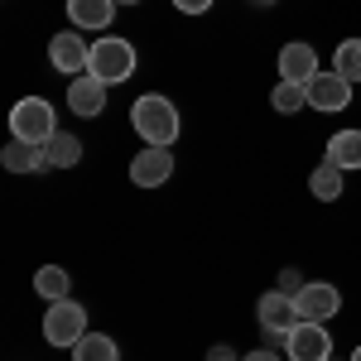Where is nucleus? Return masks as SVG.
<instances>
[{"label":"nucleus","instance_id":"obj_1","mask_svg":"<svg viewBox=\"0 0 361 361\" xmlns=\"http://www.w3.org/2000/svg\"><path fill=\"white\" fill-rule=\"evenodd\" d=\"M130 126H135V135L145 145H173L178 130H183V121H178V106L159 97V92H149V97H135V106H130Z\"/></svg>","mask_w":361,"mask_h":361},{"label":"nucleus","instance_id":"obj_2","mask_svg":"<svg viewBox=\"0 0 361 361\" xmlns=\"http://www.w3.org/2000/svg\"><path fill=\"white\" fill-rule=\"evenodd\" d=\"M87 73L102 78L106 87L126 82V78L135 73V44H130V39H116V34L97 39V44H92V63H87Z\"/></svg>","mask_w":361,"mask_h":361},{"label":"nucleus","instance_id":"obj_3","mask_svg":"<svg viewBox=\"0 0 361 361\" xmlns=\"http://www.w3.org/2000/svg\"><path fill=\"white\" fill-rule=\"evenodd\" d=\"M10 135L29 140V145H49V140L58 135L54 106H49L44 97H25V102H15V111H10Z\"/></svg>","mask_w":361,"mask_h":361},{"label":"nucleus","instance_id":"obj_4","mask_svg":"<svg viewBox=\"0 0 361 361\" xmlns=\"http://www.w3.org/2000/svg\"><path fill=\"white\" fill-rule=\"evenodd\" d=\"M255 318H260V328H265V342L270 347H284L289 342V333L304 323L299 318V304H294V294H284V289H275V294H265L260 304H255Z\"/></svg>","mask_w":361,"mask_h":361},{"label":"nucleus","instance_id":"obj_5","mask_svg":"<svg viewBox=\"0 0 361 361\" xmlns=\"http://www.w3.org/2000/svg\"><path fill=\"white\" fill-rule=\"evenodd\" d=\"M44 337H49L54 347H78L87 337V308L73 304V299L49 304V313H44Z\"/></svg>","mask_w":361,"mask_h":361},{"label":"nucleus","instance_id":"obj_6","mask_svg":"<svg viewBox=\"0 0 361 361\" xmlns=\"http://www.w3.org/2000/svg\"><path fill=\"white\" fill-rule=\"evenodd\" d=\"M294 304H299V318H304V323H328L337 308H342V294H337V284L308 279L304 289L294 294Z\"/></svg>","mask_w":361,"mask_h":361},{"label":"nucleus","instance_id":"obj_7","mask_svg":"<svg viewBox=\"0 0 361 361\" xmlns=\"http://www.w3.org/2000/svg\"><path fill=\"white\" fill-rule=\"evenodd\" d=\"M169 173H173L169 145H145L135 159H130V183L135 188H159V183H169Z\"/></svg>","mask_w":361,"mask_h":361},{"label":"nucleus","instance_id":"obj_8","mask_svg":"<svg viewBox=\"0 0 361 361\" xmlns=\"http://www.w3.org/2000/svg\"><path fill=\"white\" fill-rule=\"evenodd\" d=\"M284 352H289V361H328L333 357V337H328L323 323H299L284 342Z\"/></svg>","mask_w":361,"mask_h":361},{"label":"nucleus","instance_id":"obj_9","mask_svg":"<svg viewBox=\"0 0 361 361\" xmlns=\"http://www.w3.org/2000/svg\"><path fill=\"white\" fill-rule=\"evenodd\" d=\"M308 106H313V111H347V106H352V82L337 78L333 68H323V73L308 82Z\"/></svg>","mask_w":361,"mask_h":361},{"label":"nucleus","instance_id":"obj_10","mask_svg":"<svg viewBox=\"0 0 361 361\" xmlns=\"http://www.w3.org/2000/svg\"><path fill=\"white\" fill-rule=\"evenodd\" d=\"M49 63H54L63 78H82L87 63H92V44H82L73 29H68V34H54V44H49Z\"/></svg>","mask_w":361,"mask_h":361},{"label":"nucleus","instance_id":"obj_11","mask_svg":"<svg viewBox=\"0 0 361 361\" xmlns=\"http://www.w3.org/2000/svg\"><path fill=\"white\" fill-rule=\"evenodd\" d=\"M323 68H318V54H313V44H284L279 49V82H313Z\"/></svg>","mask_w":361,"mask_h":361},{"label":"nucleus","instance_id":"obj_12","mask_svg":"<svg viewBox=\"0 0 361 361\" xmlns=\"http://www.w3.org/2000/svg\"><path fill=\"white\" fill-rule=\"evenodd\" d=\"M68 106H73L78 116H97L102 106H106V82L92 78V73L73 78V82H68Z\"/></svg>","mask_w":361,"mask_h":361},{"label":"nucleus","instance_id":"obj_13","mask_svg":"<svg viewBox=\"0 0 361 361\" xmlns=\"http://www.w3.org/2000/svg\"><path fill=\"white\" fill-rule=\"evenodd\" d=\"M0 164L10 173H39V169H49V159H44V145H29V140L10 135V145L0 149Z\"/></svg>","mask_w":361,"mask_h":361},{"label":"nucleus","instance_id":"obj_14","mask_svg":"<svg viewBox=\"0 0 361 361\" xmlns=\"http://www.w3.org/2000/svg\"><path fill=\"white\" fill-rule=\"evenodd\" d=\"M116 10V0H68V20L78 29H111Z\"/></svg>","mask_w":361,"mask_h":361},{"label":"nucleus","instance_id":"obj_15","mask_svg":"<svg viewBox=\"0 0 361 361\" xmlns=\"http://www.w3.org/2000/svg\"><path fill=\"white\" fill-rule=\"evenodd\" d=\"M328 164H337L342 173L347 169H361V130H337L328 140Z\"/></svg>","mask_w":361,"mask_h":361},{"label":"nucleus","instance_id":"obj_16","mask_svg":"<svg viewBox=\"0 0 361 361\" xmlns=\"http://www.w3.org/2000/svg\"><path fill=\"white\" fill-rule=\"evenodd\" d=\"M44 159H49V169H73V164H82V140L68 135V130H58V135L44 145Z\"/></svg>","mask_w":361,"mask_h":361},{"label":"nucleus","instance_id":"obj_17","mask_svg":"<svg viewBox=\"0 0 361 361\" xmlns=\"http://www.w3.org/2000/svg\"><path fill=\"white\" fill-rule=\"evenodd\" d=\"M73 361H121V347H116V337L106 333H87L78 347H73Z\"/></svg>","mask_w":361,"mask_h":361},{"label":"nucleus","instance_id":"obj_18","mask_svg":"<svg viewBox=\"0 0 361 361\" xmlns=\"http://www.w3.org/2000/svg\"><path fill=\"white\" fill-rule=\"evenodd\" d=\"M308 188H313V197H318V202H337V197H342V169L323 159V164L308 173Z\"/></svg>","mask_w":361,"mask_h":361},{"label":"nucleus","instance_id":"obj_19","mask_svg":"<svg viewBox=\"0 0 361 361\" xmlns=\"http://www.w3.org/2000/svg\"><path fill=\"white\" fill-rule=\"evenodd\" d=\"M34 289H39V299L58 304V299L73 294V279H68V270H58V265H44V270L34 275Z\"/></svg>","mask_w":361,"mask_h":361},{"label":"nucleus","instance_id":"obj_20","mask_svg":"<svg viewBox=\"0 0 361 361\" xmlns=\"http://www.w3.org/2000/svg\"><path fill=\"white\" fill-rule=\"evenodd\" d=\"M333 73L337 78H347V82L357 87L361 82V39H342L333 54Z\"/></svg>","mask_w":361,"mask_h":361},{"label":"nucleus","instance_id":"obj_21","mask_svg":"<svg viewBox=\"0 0 361 361\" xmlns=\"http://www.w3.org/2000/svg\"><path fill=\"white\" fill-rule=\"evenodd\" d=\"M270 106H275L279 116L304 111V106H308V87H304V82H279V87H275V97H270Z\"/></svg>","mask_w":361,"mask_h":361},{"label":"nucleus","instance_id":"obj_22","mask_svg":"<svg viewBox=\"0 0 361 361\" xmlns=\"http://www.w3.org/2000/svg\"><path fill=\"white\" fill-rule=\"evenodd\" d=\"M304 284L308 279H299V270H279V289H284V294H299Z\"/></svg>","mask_w":361,"mask_h":361},{"label":"nucleus","instance_id":"obj_23","mask_svg":"<svg viewBox=\"0 0 361 361\" xmlns=\"http://www.w3.org/2000/svg\"><path fill=\"white\" fill-rule=\"evenodd\" d=\"M173 5H178L183 15H207V10H212V0H173Z\"/></svg>","mask_w":361,"mask_h":361},{"label":"nucleus","instance_id":"obj_24","mask_svg":"<svg viewBox=\"0 0 361 361\" xmlns=\"http://www.w3.org/2000/svg\"><path fill=\"white\" fill-rule=\"evenodd\" d=\"M241 361H279V352H275V347H260V352H246Z\"/></svg>","mask_w":361,"mask_h":361},{"label":"nucleus","instance_id":"obj_25","mask_svg":"<svg viewBox=\"0 0 361 361\" xmlns=\"http://www.w3.org/2000/svg\"><path fill=\"white\" fill-rule=\"evenodd\" d=\"M207 361H241V357H236L231 347H212V352H207Z\"/></svg>","mask_w":361,"mask_h":361},{"label":"nucleus","instance_id":"obj_26","mask_svg":"<svg viewBox=\"0 0 361 361\" xmlns=\"http://www.w3.org/2000/svg\"><path fill=\"white\" fill-rule=\"evenodd\" d=\"M116 5H140V0H116Z\"/></svg>","mask_w":361,"mask_h":361},{"label":"nucleus","instance_id":"obj_27","mask_svg":"<svg viewBox=\"0 0 361 361\" xmlns=\"http://www.w3.org/2000/svg\"><path fill=\"white\" fill-rule=\"evenodd\" d=\"M352 361H361V347H357V352H352Z\"/></svg>","mask_w":361,"mask_h":361},{"label":"nucleus","instance_id":"obj_28","mask_svg":"<svg viewBox=\"0 0 361 361\" xmlns=\"http://www.w3.org/2000/svg\"><path fill=\"white\" fill-rule=\"evenodd\" d=\"M255 5H275V0H255Z\"/></svg>","mask_w":361,"mask_h":361},{"label":"nucleus","instance_id":"obj_29","mask_svg":"<svg viewBox=\"0 0 361 361\" xmlns=\"http://www.w3.org/2000/svg\"><path fill=\"white\" fill-rule=\"evenodd\" d=\"M328 361H333V357H328Z\"/></svg>","mask_w":361,"mask_h":361}]
</instances>
